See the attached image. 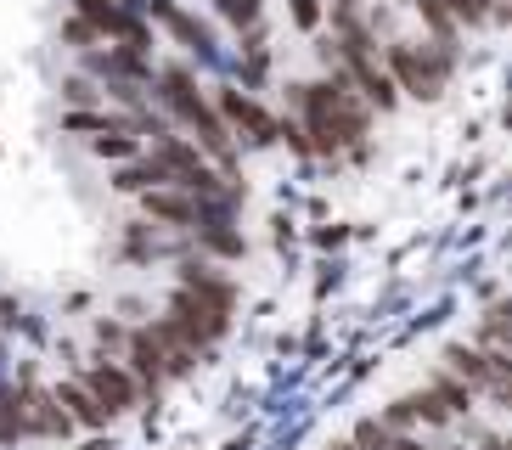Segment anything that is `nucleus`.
<instances>
[{
    "instance_id": "0eeeda50",
    "label": "nucleus",
    "mask_w": 512,
    "mask_h": 450,
    "mask_svg": "<svg viewBox=\"0 0 512 450\" xmlns=\"http://www.w3.org/2000/svg\"><path fill=\"white\" fill-rule=\"evenodd\" d=\"M119 355H124L119 366L136 377L141 400L158 405V394H164V383H169V366H164V355H158V344H152V332H147V327L124 332V349H119Z\"/></svg>"
},
{
    "instance_id": "39448f33",
    "label": "nucleus",
    "mask_w": 512,
    "mask_h": 450,
    "mask_svg": "<svg viewBox=\"0 0 512 450\" xmlns=\"http://www.w3.org/2000/svg\"><path fill=\"white\" fill-rule=\"evenodd\" d=\"M214 113H220V124L237 130L248 147H271V141H276V119L254 102V96H248V90H237V85H214Z\"/></svg>"
},
{
    "instance_id": "bb28decb",
    "label": "nucleus",
    "mask_w": 512,
    "mask_h": 450,
    "mask_svg": "<svg viewBox=\"0 0 512 450\" xmlns=\"http://www.w3.org/2000/svg\"><path fill=\"white\" fill-rule=\"evenodd\" d=\"M68 40L91 45V40H96V29H91V23H85V17H74V23H68Z\"/></svg>"
},
{
    "instance_id": "6ab92c4d",
    "label": "nucleus",
    "mask_w": 512,
    "mask_h": 450,
    "mask_svg": "<svg viewBox=\"0 0 512 450\" xmlns=\"http://www.w3.org/2000/svg\"><path fill=\"white\" fill-rule=\"evenodd\" d=\"M96 158H136V130H107L91 141Z\"/></svg>"
},
{
    "instance_id": "b1692460",
    "label": "nucleus",
    "mask_w": 512,
    "mask_h": 450,
    "mask_svg": "<svg viewBox=\"0 0 512 450\" xmlns=\"http://www.w3.org/2000/svg\"><path fill=\"white\" fill-rule=\"evenodd\" d=\"M62 96H68V102H74V107H91L96 96H102V90H96L91 79H68V85H62Z\"/></svg>"
},
{
    "instance_id": "4be33fe9",
    "label": "nucleus",
    "mask_w": 512,
    "mask_h": 450,
    "mask_svg": "<svg viewBox=\"0 0 512 450\" xmlns=\"http://www.w3.org/2000/svg\"><path fill=\"white\" fill-rule=\"evenodd\" d=\"M96 338H102V355H119V349H124V327H119V321H107V315L96 321Z\"/></svg>"
},
{
    "instance_id": "dca6fc26",
    "label": "nucleus",
    "mask_w": 512,
    "mask_h": 450,
    "mask_svg": "<svg viewBox=\"0 0 512 450\" xmlns=\"http://www.w3.org/2000/svg\"><path fill=\"white\" fill-rule=\"evenodd\" d=\"M428 389L439 394V405H445L451 417H473V400H479V394L467 389L456 372H434V377H428Z\"/></svg>"
},
{
    "instance_id": "a211bd4d",
    "label": "nucleus",
    "mask_w": 512,
    "mask_h": 450,
    "mask_svg": "<svg viewBox=\"0 0 512 450\" xmlns=\"http://www.w3.org/2000/svg\"><path fill=\"white\" fill-rule=\"evenodd\" d=\"M119 192H147V186H175L169 180V169L158 164V158H147V164H130V169H119V180H113Z\"/></svg>"
},
{
    "instance_id": "c85d7f7f",
    "label": "nucleus",
    "mask_w": 512,
    "mask_h": 450,
    "mask_svg": "<svg viewBox=\"0 0 512 450\" xmlns=\"http://www.w3.org/2000/svg\"><path fill=\"white\" fill-rule=\"evenodd\" d=\"M479 450H507V445H501V434H479Z\"/></svg>"
},
{
    "instance_id": "423d86ee",
    "label": "nucleus",
    "mask_w": 512,
    "mask_h": 450,
    "mask_svg": "<svg viewBox=\"0 0 512 450\" xmlns=\"http://www.w3.org/2000/svg\"><path fill=\"white\" fill-rule=\"evenodd\" d=\"M79 383L96 394V400L107 405V417H124V411H136L141 405V389H136V377L119 366V355H96L85 372H79Z\"/></svg>"
},
{
    "instance_id": "f8f14e48",
    "label": "nucleus",
    "mask_w": 512,
    "mask_h": 450,
    "mask_svg": "<svg viewBox=\"0 0 512 450\" xmlns=\"http://www.w3.org/2000/svg\"><path fill=\"white\" fill-rule=\"evenodd\" d=\"M57 400H62V411H68V422H79V428H107V405L96 400L79 377H68V383H57Z\"/></svg>"
},
{
    "instance_id": "c756f323",
    "label": "nucleus",
    "mask_w": 512,
    "mask_h": 450,
    "mask_svg": "<svg viewBox=\"0 0 512 450\" xmlns=\"http://www.w3.org/2000/svg\"><path fill=\"white\" fill-rule=\"evenodd\" d=\"M327 450H361V445H355V439H332Z\"/></svg>"
},
{
    "instance_id": "ddd939ff",
    "label": "nucleus",
    "mask_w": 512,
    "mask_h": 450,
    "mask_svg": "<svg viewBox=\"0 0 512 450\" xmlns=\"http://www.w3.org/2000/svg\"><path fill=\"white\" fill-rule=\"evenodd\" d=\"M91 68L102 79H147L152 68H147V51H130V45H113V51H96L91 57Z\"/></svg>"
},
{
    "instance_id": "7ed1b4c3",
    "label": "nucleus",
    "mask_w": 512,
    "mask_h": 450,
    "mask_svg": "<svg viewBox=\"0 0 512 450\" xmlns=\"http://www.w3.org/2000/svg\"><path fill=\"white\" fill-rule=\"evenodd\" d=\"M164 321H169V327H181V332H186V344L203 349V355H209V349L231 332V315H220L214 304H203L197 293H186V287H175V293H169Z\"/></svg>"
},
{
    "instance_id": "cd10ccee",
    "label": "nucleus",
    "mask_w": 512,
    "mask_h": 450,
    "mask_svg": "<svg viewBox=\"0 0 512 450\" xmlns=\"http://www.w3.org/2000/svg\"><path fill=\"white\" fill-rule=\"evenodd\" d=\"M484 12H490V23H507V0H484Z\"/></svg>"
},
{
    "instance_id": "393cba45",
    "label": "nucleus",
    "mask_w": 512,
    "mask_h": 450,
    "mask_svg": "<svg viewBox=\"0 0 512 450\" xmlns=\"http://www.w3.org/2000/svg\"><path fill=\"white\" fill-rule=\"evenodd\" d=\"M293 23H299V29H316L321 23V0H293Z\"/></svg>"
},
{
    "instance_id": "f03ea898",
    "label": "nucleus",
    "mask_w": 512,
    "mask_h": 450,
    "mask_svg": "<svg viewBox=\"0 0 512 450\" xmlns=\"http://www.w3.org/2000/svg\"><path fill=\"white\" fill-rule=\"evenodd\" d=\"M383 68H389V79L400 85V96L434 102L439 90H445V79H451L456 57H451V51H439L434 40H428V45H417V40H389V45H383Z\"/></svg>"
},
{
    "instance_id": "aec40b11",
    "label": "nucleus",
    "mask_w": 512,
    "mask_h": 450,
    "mask_svg": "<svg viewBox=\"0 0 512 450\" xmlns=\"http://www.w3.org/2000/svg\"><path fill=\"white\" fill-rule=\"evenodd\" d=\"M439 6H445V12H451L456 23H462V29H484V23H490L484 0H439Z\"/></svg>"
},
{
    "instance_id": "a878e982",
    "label": "nucleus",
    "mask_w": 512,
    "mask_h": 450,
    "mask_svg": "<svg viewBox=\"0 0 512 450\" xmlns=\"http://www.w3.org/2000/svg\"><path fill=\"white\" fill-rule=\"evenodd\" d=\"M332 12V23H344V17H361V0H321Z\"/></svg>"
},
{
    "instance_id": "9d476101",
    "label": "nucleus",
    "mask_w": 512,
    "mask_h": 450,
    "mask_svg": "<svg viewBox=\"0 0 512 450\" xmlns=\"http://www.w3.org/2000/svg\"><path fill=\"white\" fill-rule=\"evenodd\" d=\"M141 6H147V12L158 17V23H164V29L186 45V51H197V57H214V34L203 29L197 17H186L181 6H175V0H141Z\"/></svg>"
},
{
    "instance_id": "4468645a",
    "label": "nucleus",
    "mask_w": 512,
    "mask_h": 450,
    "mask_svg": "<svg viewBox=\"0 0 512 450\" xmlns=\"http://www.w3.org/2000/svg\"><path fill=\"white\" fill-rule=\"evenodd\" d=\"M29 434V411H23V389L17 383H0V445H17Z\"/></svg>"
},
{
    "instance_id": "f257e3e1",
    "label": "nucleus",
    "mask_w": 512,
    "mask_h": 450,
    "mask_svg": "<svg viewBox=\"0 0 512 450\" xmlns=\"http://www.w3.org/2000/svg\"><path fill=\"white\" fill-rule=\"evenodd\" d=\"M158 102H164V113H175V119L192 130V141L209 158H220V164H237V147H231V130L220 124V113H214V102L197 90L192 68H164V79H158Z\"/></svg>"
},
{
    "instance_id": "9b49d317",
    "label": "nucleus",
    "mask_w": 512,
    "mask_h": 450,
    "mask_svg": "<svg viewBox=\"0 0 512 450\" xmlns=\"http://www.w3.org/2000/svg\"><path fill=\"white\" fill-rule=\"evenodd\" d=\"M147 332H152V344H158V355H164L169 377H186V372H197V366H203V349L186 344V332H181V327H169L164 315H152Z\"/></svg>"
},
{
    "instance_id": "20e7f679",
    "label": "nucleus",
    "mask_w": 512,
    "mask_h": 450,
    "mask_svg": "<svg viewBox=\"0 0 512 450\" xmlns=\"http://www.w3.org/2000/svg\"><path fill=\"white\" fill-rule=\"evenodd\" d=\"M136 197H141V209H147V220H164V225H175V231H197L209 214H231V209H220V203H209V197L186 192V186H147V192H136Z\"/></svg>"
},
{
    "instance_id": "f3484780",
    "label": "nucleus",
    "mask_w": 512,
    "mask_h": 450,
    "mask_svg": "<svg viewBox=\"0 0 512 450\" xmlns=\"http://www.w3.org/2000/svg\"><path fill=\"white\" fill-rule=\"evenodd\" d=\"M400 411H406L411 417V428H445V422H451V411H445V405H439V394L434 389H417V394H400Z\"/></svg>"
},
{
    "instance_id": "1a4fd4ad",
    "label": "nucleus",
    "mask_w": 512,
    "mask_h": 450,
    "mask_svg": "<svg viewBox=\"0 0 512 450\" xmlns=\"http://www.w3.org/2000/svg\"><path fill=\"white\" fill-rule=\"evenodd\" d=\"M175 287H186V293H197L203 304H214L220 315L237 310V282L231 276H220L214 265H203V259H186L181 270H175Z\"/></svg>"
},
{
    "instance_id": "412c9836",
    "label": "nucleus",
    "mask_w": 512,
    "mask_h": 450,
    "mask_svg": "<svg viewBox=\"0 0 512 450\" xmlns=\"http://www.w3.org/2000/svg\"><path fill=\"white\" fill-rule=\"evenodd\" d=\"M214 6H220V17L237 23V29H254L259 23V0H214Z\"/></svg>"
},
{
    "instance_id": "2eb2a0df",
    "label": "nucleus",
    "mask_w": 512,
    "mask_h": 450,
    "mask_svg": "<svg viewBox=\"0 0 512 450\" xmlns=\"http://www.w3.org/2000/svg\"><path fill=\"white\" fill-rule=\"evenodd\" d=\"M197 248H209L220 259H242V237L231 231V214H209V220L197 225Z\"/></svg>"
},
{
    "instance_id": "6e6552de",
    "label": "nucleus",
    "mask_w": 512,
    "mask_h": 450,
    "mask_svg": "<svg viewBox=\"0 0 512 450\" xmlns=\"http://www.w3.org/2000/svg\"><path fill=\"white\" fill-rule=\"evenodd\" d=\"M17 389H23V411H29V434H46V439H68L74 434V422L62 411L57 389H40L29 372L17 377Z\"/></svg>"
},
{
    "instance_id": "5701e85b",
    "label": "nucleus",
    "mask_w": 512,
    "mask_h": 450,
    "mask_svg": "<svg viewBox=\"0 0 512 450\" xmlns=\"http://www.w3.org/2000/svg\"><path fill=\"white\" fill-rule=\"evenodd\" d=\"M501 332H507V304H490L484 310V344H501Z\"/></svg>"
}]
</instances>
